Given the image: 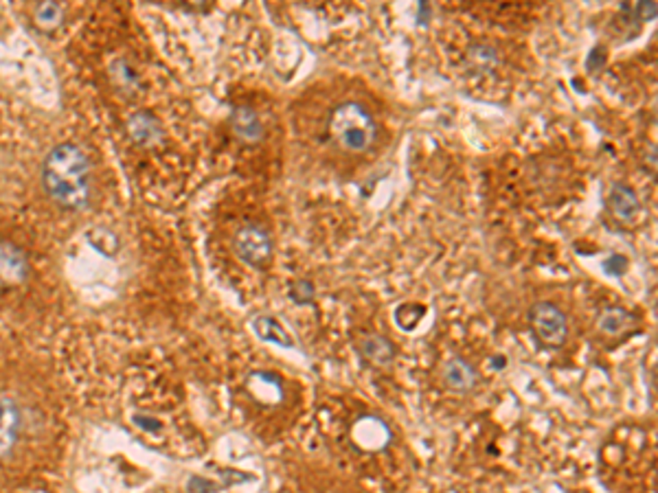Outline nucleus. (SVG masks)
Instances as JSON below:
<instances>
[{
	"mask_svg": "<svg viewBox=\"0 0 658 493\" xmlns=\"http://www.w3.org/2000/svg\"><path fill=\"white\" fill-rule=\"evenodd\" d=\"M42 182L59 207L79 211L91 200V163L75 143L53 147L44 161Z\"/></svg>",
	"mask_w": 658,
	"mask_h": 493,
	"instance_id": "f257e3e1",
	"label": "nucleus"
},
{
	"mask_svg": "<svg viewBox=\"0 0 658 493\" xmlns=\"http://www.w3.org/2000/svg\"><path fill=\"white\" fill-rule=\"evenodd\" d=\"M329 134L342 149L362 154L373 147L378 138V126L371 112L358 101H342L329 114Z\"/></svg>",
	"mask_w": 658,
	"mask_h": 493,
	"instance_id": "f03ea898",
	"label": "nucleus"
},
{
	"mask_svg": "<svg viewBox=\"0 0 658 493\" xmlns=\"http://www.w3.org/2000/svg\"><path fill=\"white\" fill-rule=\"evenodd\" d=\"M529 327L538 345L545 348H562L568 340L566 313L548 301H538L529 310Z\"/></svg>",
	"mask_w": 658,
	"mask_h": 493,
	"instance_id": "7ed1b4c3",
	"label": "nucleus"
},
{
	"mask_svg": "<svg viewBox=\"0 0 658 493\" xmlns=\"http://www.w3.org/2000/svg\"><path fill=\"white\" fill-rule=\"evenodd\" d=\"M233 251H236L239 261L246 263L248 268L262 270L272 261L274 242L268 228H263L262 224L248 222L237 228L236 237H233Z\"/></svg>",
	"mask_w": 658,
	"mask_h": 493,
	"instance_id": "20e7f679",
	"label": "nucleus"
},
{
	"mask_svg": "<svg viewBox=\"0 0 658 493\" xmlns=\"http://www.w3.org/2000/svg\"><path fill=\"white\" fill-rule=\"evenodd\" d=\"M478 371L466 357L457 356L450 357L443 366V383L450 388L457 395H466V392H472L478 386Z\"/></svg>",
	"mask_w": 658,
	"mask_h": 493,
	"instance_id": "39448f33",
	"label": "nucleus"
},
{
	"mask_svg": "<svg viewBox=\"0 0 658 493\" xmlns=\"http://www.w3.org/2000/svg\"><path fill=\"white\" fill-rule=\"evenodd\" d=\"M29 277V261L13 243H0V286H20Z\"/></svg>",
	"mask_w": 658,
	"mask_h": 493,
	"instance_id": "423d86ee",
	"label": "nucleus"
},
{
	"mask_svg": "<svg viewBox=\"0 0 658 493\" xmlns=\"http://www.w3.org/2000/svg\"><path fill=\"white\" fill-rule=\"evenodd\" d=\"M20 423H22V417H20L18 403L9 397H0V461L12 454L16 447Z\"/></svg>",
	"mask_w": 658,
	"mask_h": 493,
	"instance_id": "0eeeda50",
	"label": "nucleus"
},
{
	"mask_svg": "<svg viewBox=\"0 0 658 493\" xmlns=\"http://www.w3.org/2000/svg\"><path fill=\"white\" fill-rule=\"evenodd\" d=\"M606 207L610 211V216L623 224H630L641 211V202L636 198L635 189L623 182L612 184L610 193L606 198Z\"/></svg>",
	"mask_w": 658,
	"mask_h": 493,
	"instance_id": "6e6552de",
	"label": "nucleus"
},
{
	"mask_svg": "<svg viewBox=\"0 0 658 493\" xmlns=\"http://www.w3.org/2000/svg\"><path fill=\"white\" fill-rule=\"evenodd\" d=\"M358 353L376 368L393 366L397 357L396 345L387 336H380V333H369V336L360 338L358 340Z\"/></svg>",
	"mask_w": 658,
	"mask_h": 493,
	"instance_id": "1a4fd4ad",
	"label": "nucleus"
},
{
	"mask_svg": "<svg viewBox=\"0 0 658 493\" xmlns=\"http://www.w3.org/2000/svg\"><path fill=\"white\" fill-rule=\"evenodd\" d=\"M636 327H639V318L621 305L603 307L600 312V318H597V329H600L603 336L610 338L626 336V333L635 331Z\"/></svg>",
	"mask_w": 658,
	"mask_h": 493,
	"instance_id": "9d476101",
	"label": "nucleus"
},
{
	"mask_svg": "<svg viewBox=\"0 0 658 493\" xmlns=\"http://www.w3.org/2000/svg\"><path fill=\"white\" fill-rule=\"evenodd\" d=\"M231 128L233 134L242 143L257 145L263 138V123L259 114L251 106H236L231 112Z\"/></svg>",
	"mask_w": 658,
	"mask_h": 493,
	"instance_id": "9b49d317",
	"label": "nucleus"
},
{
	"mask_svg": "<svg viewBox=\"0 0 658 493\" xmlns=\"http://www.w3.org/2000/svg\"><path fill=\"white\" fill-rule=\"evenodd\" d=\"M128 134L137 145L152 147L163 138V128L152 112H137L129 117Z\"/></svg>",
	"mask_w": 658,
	"mask_h": 493,
	"instance_id": "f8f14e48",
	"label": "nucleus"
},
{
	"mask_svg": "<svg viewBox=\"0 0 658 493\" xmlns=\"http://www.w3.org/2000/svg\"><path fill=\"white\" fill-rule=\"evenodd\" d=\"M253 329H255L257 338L263 342H271V345H277L281 348H294L292 336L288 333V329L281 325L279 321H274L272 316H259L253 321Z\"/></svg>",
	"mask_w": 658,
	"mask_h": 493,
	"instance_id": "ddd939ff",
	"label": "nucleus"
},
{
	"mask_svg": "<svg viewBox=\"0 0 658 493\" xmlns=\"http://www.w3.org/2000/svg\"><path fill=\"white\" fill-rule=\"evenodd\" d=\"M62 22V9L53 0H42L36 9V24L42 31H53Z\"/></svg>",
	"mask_w": 658,
	"mask_h": 493,
	"instance_id": "4468645a",
	"label": "nucleus"
},
{
	"mask_svg": "<svg viewBox=\"0 0 658 493\" xmlns=\"http://www.w3.org/2000/svg\"><path fill=\"white\" fill-rule=\"evenodd\" d=\"M288 296H290L292 303H297V305H312L314 296H316V287H314L312 281H306V278L292 281V286L288 287Z\"/></svg>",
	"mask_w": 658,
	"mask_h": 493,
	"instance_id": "2eb2a0df",
	"label": "nucleus"
},
{
	"mask_svg": "<svg viewBox=\"0 0 658 493\" xmlns=\"http://www.w3.org/2000/svg\"><path fill=\"white\" fill-rule=\"evenodd\" d=\"M603 270H606V274H610V277H623L627 272V259L621 255L606 259L603 261Z\"/></svg>",
	"mask_w": 658,
	"mask_h": 493,
	"instance_id": "dca6fc26",
	"label": "nucleus"
},
{
	"mask_svg": "<svg viewBox=\"0 0 658 493\" xmlns=\"http://www.w3.org/2000/svg\"><path fill=\"white\" fill-rule=\"evenodd\" d=\"M187 489L189 491H218L219 485L207 480V478H202V476H191L187 480Z\"/></svg>",
	"mask_w": 658,
	"mask_h": 493,
	"instance_id": "f3484780",
	"label": "nucleus"
},
{
	"mask_svg": "<svg viewBox=\"0 0 658 493\" xmlns=\"http://www.w3.org/2000/svg\"><path fill=\"white\" fill-rule=\"evenodd\" d=\"M641 12H643V20H652L656 16V4L650 3V0H643Z\"/></svg>",
	"mask_w": 658,
	"mask_h": 493,
	"instance_id": "a211bd4d",
	"label": "nucleus"
},
{
	"mask_svg": "<svg viewBox=\"0 0 658 493\" xmlns=\"http://www.w3.org/2000/svg\"><path fill=\"white\" fill-rule=\"evenodd\" d=\"M137 423L141 427H146V430H152V432H156L158 427H161V423H158L156 419H149V417H137Z\"/></svg>",
	"mask_w": 658,
	"mask_h": 493,
	"instance_id": "6ab92c4d",
	"label": "nucleus"
},
{
	"mask_svg": "<svg viewBox=\"0 0 658 493\" xmlns=\"http://www.w3.org/2000/svg\"><path fill=\"white\" fill-rule=\"evenodd\" d=\"M490 366L494 368V371H502V368L507 366V357L505 356H492Z\"/></svg>",
	"mask_w": 658,
	"mask_h": 493,
	"instance_id": "aec40b11",
	"label": "nucleus"
},
{
	"mask_svg": "<svg viewBox=\"0 0 658 493\" xmlns=\"http://www.w3.org/2000/svg\"><path fill=\"white\" fill-rule=\"evenodd\" d=\"M189 3H193V4H202L204 0H189Z\"/></svg>",
	"mask_w": 658,
	"mask_h": 493,
	"instance_id": "412c9836",
	"label": "nucleus"
}]
</instances>
